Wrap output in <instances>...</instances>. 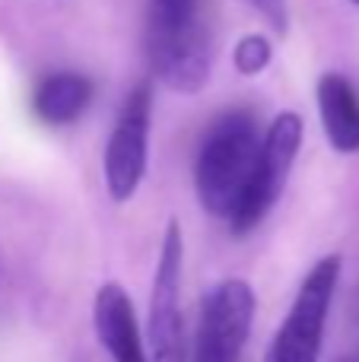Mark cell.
<instances>
[{
  "mask_svg": "<svg viewBox=\"0 0 359 362\" xmlns=\"http://www.w3.org/2000/svg\"><path fill=\"white\" fill-rule=\"evenodd\" d=\"M353 4H359V0H353Z\"/></svg>",
  "mask_w": 359,
  "mask_h": 362,
  "instance_id": "4fadbf2b",
  "label": "cell"
},
{
  "mask_svg": "<svg viewBox=\"0 0 359 362\" xmlns=\"http://www.w3.org/2000/svg\"><path fill=\"white\" fill-rule=\"evenodd\" d=\"M252 6L273 25L277 32H286V23H290V13H286V0H252Z\"/></svg>",
  "mask_w": 359,
  "mask_h": 362,
  "instance_id": "7c38bea8",
  "label": "cell"
},
{
  "mask_svg": "<svg viewBox=\"0 0 359 362\" xmlns=\"http://www.w3.org/2000/svg\"><path fill=\"white\" fill-rule=\"evenodd\" d=\"M341 255H328L309 270L290 305V315L273 334L264 362H318L328 312L341 280Z\"/></svg>",
  "mask_w": 359,
  "mask_h": 362,
  "instance_id": "3957f363",
  "label": "cell"
},
{
  "mask_svg": "<svg viewBox=\"0 0 359 362\" xmlns=\"http://www.w3.org/2000/svg\"><path fill=\"white\" fill-rule=\"evenodd\" d=\"M182 270H184V235L182 226L169 219L159 248L156 276H153L150 296V321H146V340H150V362H188V334H184L182 312Z\"/></svg>",
  "mask_w": 359,
  "mask_h": 362,
  "instance_id": "277c9868",
  "label": "cell"
},
{
  "mask_svg": "<svg viewBox=\"0 0 359 362\" xmlns=\"http://www.w3.org/2000/svg\"><path fill=\"white\" fill-rule=\"evenodd\" d=\"M341 362H347V359H341Z\"/></svg>",
  "mask_w": 359,
  "mask_h": 362,
  "instance_id": "5bb4252c",
  "label": "cell"
},
{
  "mask_svg": "<svg viewBox=\"0 0 359 362\" xmlns=\"http://www.w3.org/2000/svg\"><path fill=\"white\" fill-rule=\"evenodd\" d=\"M318 112L337 153H359V95L341 74L318 80Z\"/></svg>",
  "mask_w": 359,
  "mask_h": 362,
  "instance_id": "9c48e42d",
  "label": "cell"
},
{
  "mask_svg": "<svg viewBox=\"0 0 359 362\" xmlns=\"http://www.w3.org/2000/svg\"><path fill=\"white\" fill-rule=\"evenodd\" d=\"M150 70L172 93H197L210 76V48L197 0H150L146 23Z\"/></svg>",
  "mask_w": 359,
  "mask_h": 362,
  "instance_id": "7a4b0ae2",
  "label": "cell"
},
{
  "mask_svg": "<svg viewBox=\"0 0 359 362\" xmlns=\"http://www.w3.org/2000/svg\"><path fill=\"white\" fill-rule=\"evenodd\" d=\"M299 144H302V118L296 112L277 115L273 124L267 127V134L261 137V163H258V172H254L252 191H248L245 204L239 206V213L229 219V229L235 235L252 232L271 213L286 178H290L293 163H296Z\"/></svg>",
  "mask_w": 359,
  "mask_h": 362,
  "instance_id": "8992f818",
  "label": "cell"
},
{
  "mask_svg": "<svg viewBox=\"0 0 359 362\" xmlns=\"http://www.w3.org/2000/svg\"><path fill=\"white\" fill-rule=\"evenodd\" d=\"M261 163L258 124L248 112H226L213 121L197 153L194 185L201 206L216 219H233L252 191Z\"/></svg>",
  "mask_w": 359,
  "mask_h": 362,
  "instance_id": "6da1fadb",
  "label": "cell"
},
{
  "mask_svg": "<svg viewBox=\"0 0 359 362\" xmlns=\"http://www.w3.org/2000/svg\"><path fill=\"white\" fill-rule=\"evenodd\" d=\"M93 327L112 362H150L134 302L121 283H102L93 299Z\"/></svg>",
  "mask_w": 359,
  "mask_h": 362,
  "instance_id": "ba28073f",
  "label": "cell"
},
{
  "mask_svg": "<svg viewBox=\"0 0 359 362\" xmlns=\"http://www.w3.org/2000/svg\"><path fill=\"white\" fill-rule=\"evenodd\" d=\"M254 321V289L248 280H223L204 296L191 362H242Z\"/></svg>",
  "mask_w": 359,
  "mask_h": 362,
  "instance_id": "5b68a950",
  "label": "cell"
},
{
  "mask_svg": "<svg viewBox=\"0 0 359 362\" xmlns=\"http://www.w3.org/2000/svg\"><path fill=\"white\" fill-rule=\"evenodd\" d=\"M93 102V83L83 74L61 70V74L45 76L32 93V112L45 124H70L76 121Z\"/></svg>",
  "mask_w": 359,
  "mask_h": 362,
  "instance_id": "30bf717a",
  "label": "cell"
},
{
  "mask_svg": "<svg viewBox=\"0 0 359 362\" xmlns=\"http://www.w3.org/2000/svg\"><path fill=\"white\" fill-rule=\"evenodd\" d=\"M233 61H235V67H239V74L254 76L271 64V45H267L264 35H245L239 45H235Z\"/></svg>",
  "mask_w": 359,
  "mask_h": 362,
  "instance_id": "8fae6325",
  "label": "cell"
},
{
  "mask_svg": "<svg viewBox=\"0 0 359 362\" xmlns=\"http://www.w3.org/2000/svg\"><path fill=\"white\" fill-rule=\"evenodd\" d=\"M150 115H153V89L140 83L127 95L114 131L105 146V187L112 200L124 204L137 194L146 172V144H150Z\"/></svg>",
  "mask_w": 359,
  "mask_h": 362,
  "instance_id": "52a82bcc",
  "label": "cell"
}]
</instances>
